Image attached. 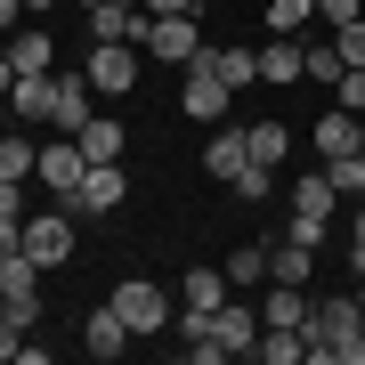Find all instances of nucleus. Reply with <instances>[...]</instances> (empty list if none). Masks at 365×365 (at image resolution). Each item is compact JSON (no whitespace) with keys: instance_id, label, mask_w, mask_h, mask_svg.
Returning a JSON list of instances; mask_svg holds the SVG:
<instances>
[{"instance_id":"1","label":"nucleus","mask_w":365,"mask_h":365,"mask_svg":"<svg viewBox=\"0 0 365 365\" xmlns=\"http://www.w3.org/2000/svg\"><path fill=\"white\" fill-rule=\"evenodd\" d=\"M114 309H122V325H130L138 341L170 333V292L155 284V276H122V284H114Z\"/></svg>"},{"instance_id":"2","label":"nucleus","mask_w":365,"mask_h":365,"mask_svg":"<svg viewBox=\"0 0 365 365\" xmlns=\"http://www.w3.org/2000/svg\"><path fill=\"white\" fill-rule=\"evenodd\" d=\"M73 244H81V227H73L66 203H57V211H25V252H33L41 268H66Z\"/></svg>"},{"instance_id":"3","label":"nucleus","mask_w":365,"mask_h":365,"mask_svg":"<svg viewBox=\"0 0 365 365\" xmlns=\"http://www.w3.org/2000/svg\"><path fill=\"white\" fill-rule=\"evenodd\" d=\"M122 203H130V179H122V163H90V170H81V187L66 195L73 220H106V211H122Z\"/></svg>"},{"instance_id":"4","label":"nucleus","mask_w":365,"mask_h":365,"mask_svg":"<svg viewBox=\"0 0 365 365\" xmlns=\"http://www.w3.org/2000/svg\"><path fill=\"white\" fill-rule=\"evenodd\" d=\"M98 114V90L90 73H49V130L57 138H81V122Z\"/></svg>"},{"instance_id":"5","label":"nucleus","mask_w":365,"mask_h":365,"mask_svg":"<svg viewBox=\"0 0 365 365\" xmlns=\"http://www.w3.org/2000/svg\"><path fill=\"white\" fill-rule=\"evenodd\" d=\"M333 203H341V195H333V179H325V170H309V179L292 187V235H300L309 252L325 244V220H333Z\"/></svg>"},{"instance_id":"6","label":"nucleus","mask_w":365,"mask_h":365,"mask_svg":"<svg viewBox=\"0 0 365 365\" xmlns=\"http://www.w3.org/2000/svg\"><path fill=\"white\" fill-rule=\"evenodd\" d=\"M203 333H211V341H220V349H227V357H252V341H260V309H252V300H244V292H227V300H220V309H211V317H203Z\"/></svg>"},{"instance_id":"7","label":"nucleus","mask_w":365,"mask_h":365,"mask_svg":"<svg viewBox=\"0 0 365 365\" xmlns=\"http://www.w3.org/2000/svg\"><path fill=\"white\" fill-rule=\"evenodd\" d=\"M81 73H90L98 98H122V90H138V49H130V41H98Z\"/></svg>"},{"instance_id":"8","label":"nucleus","mask_w":365,"mask_h":365,"mask_svg":"<svg viewBox=\"0 0 365 365\" xmlns=\"http://www.w3.org/2000/svg\"><path fill=\"white\" fill-rule=\"evenodd\" d=\"M0 292H9V309L25 317V325H41V260H33L25 244L0 252Z\"/></svg>"},{"instance_id":"9","label":"nucleus","mask_w":365,"mask_h":365,"mask_svg":"<svg viewBox=\"0 0 365 365\" xmlns=\"http://www.w3.org/2000/svg\"><path fill=\"white\" fill-rule=\"evenodd\" d=\"M203 9H187V16H146V49L163 57V66H187V57L203 49V25H195Z\"/></svg>"},{"instance_id":"10","label":"nucleus","mask_w":365,"mask_h":365,"mask_svg":"<svg viewBox=\"0 0 365 365\" xmlns=\"http://www.w3.org/2000/svg\"><path fill=\"white\" fill-rule=\"evenodd\" d=\"M33 170H41V187L66 203L73 187H81V170H90V155H81V138H41V163Z\"/></svg>"},{"instance_id":"11","label":"nucleus","mask_w":365,"mask_h":365,"mask_svg":"<svg viewBox=\"0 0 365 365\" xmlns=\"http://www.w3.org/2000/svg\"><path fill=\"white\" fill-rule=\"evenodd\" d=\"M227 98H235V90H227L211 66H187V90H179V114H187V122H220Z\"/></svg>"},{"instance_id":"12","label":"nucleus","mask_w":365,"mask_h":365,"mask_svg":"<svg viewBox=\"0 0 365 365\" xmlns=\"http://www.w3.org/2000/svg\"><path fill=\"white\" fill-rule=\"evenodd\" d=\"M130 341H138V333L122 325V309H114V300H106V309H90V317H81V349H90L98 365H106V357H122V349H130Z\"/></svg>"},{"instance_id":"13","label":"nucleus","mask_w":365,"mask_h":365,"mask_svg":"<svg viewBox=\"0 0 365 365\" xmlns=\"http://www.w3.org/2000/svg\"><path fill=\"white\" fill-rule=\"evenodd\" d=\"M90 33H98V41H130V49H146V9H138V0H106V9H90Z\"/></svg>"},{"instance_id":"14","label":"nucleus","mask_w":365,"mask_h":365,"mask_svg":"<svg viewBox=\"0 0 365 365\" xmlns=\"http://www.w3.org/2000/svg\"><path fill=\"white\" fill-rule=\"evenodd\" d=\"M349 146H365V138H357V114H349V106H333V114H317V130H309V155H317V163L349 155Z\"/></svg>"},{"instance_id":"15","label":"nucleus","mask_w":365,"mask_h":365,"mask_svg":"<svg viewBox=\"0 0 365 365\" xmlns=\"http://www.w3.org/2000/svg\"><path fill=\"white\" fill-rule=\"evenodd\" d=\"M227 292H235V284H227V268H187V276H179V309H195V317H211Z\"/></svg>"},{"instance_id":"16","label":"nucleus","mask_w":365,"mask_h":365,"mask_svg":"<svg viewBox=\"0 0 365 365\" xmlns=\"http://www.w3.org/2000/svg\"><path fill=\"white\" fill-rule=\"evenodd\" d=\"M244 163H252L244 130H211V138H203V170H211V179H220V187H227V179H235V170H244Z\"/></svg>"},{"instance_id":"17","label":"nucleus","mask_w":365,"mask_h":365,"mask_svg":"<svg viewBox=\"0 0 365 365\" xmlns=\"http://www.w3.org/2000/svg\"><path fill=\"white\" fill-rule=\"evenodd\" d=\"M309 276H317V252L300 244V235H284V244L268 252V284H309Z\"/></svg>"},{"instance_id":"18","label":"nucleus","mask_w":365,"mask_h":365,"mask_svg":"<svg viewBox=\"0 0 365 365\" xmlns=\"http://www.w3.org/2000/svg\"><path fill=\"white\" fill-rule=\"evenodd\" d=\"M9 57H16V73H49L57 66V41L41 33V25H16L9 33Z\"/></svg>"},{"instance_id":"19","label":"nucleus","mask_w":365,"mask_h":365,"mask_svg":"<svg viewBox=\"0 0 365 365\" xmlns=\"http://www.w3.org/2000/svg\"><path fill=\"white\" fill-rule=\"evenodd\" d=\"M122 146H130V130H122L114 114H90V122H81V155H90V163H122Z\"/></svg>"},{"instance_id":"20","label":"nucleus","mask_w":365,"mask_h":365,"mask_svg":"<svg viewBox=\"0 0 365 365\" xmlns=\"http://www.w3.org/2000/svg\"><path fill=\"white\" fill-rule=\"evenodd\" d=\"M260 325H300V333H309V292H300V284H268Z\"/></svg>"},{"instance_id":"21","label":"nucleus","mask_w":365,"mask_h":365,"mask_svg":"<svg viewBox=\"0 0 365 365\" xmlns=\"http://www.w3.org/2000/svg\"><path fill=\"white\" fill-rule=\"evenodd\" d=\"M260 25H268V33H284V41H309L317 0H268V9H260Z\"/></svg>"},{"instance_id":"22","label":"nucleus","mask_w":365,"mask_h":365,"mask_svg":"<svg viewBox=\"0 0 365 365\" xmlns=\"http://www.w3.org/2000/svg\"><path fill=\"white\" fill-rule=\"evenodd\" d=\"M9 114H16V122H49V73H16Z\"/></svg>"},{"instance_id":"23","label":"nucleus","mask_w":365,"mask_h":365,"mask_svg":"<svg viewBox=\"0 0 365 365\" xmlns=\"http://www.w3.org/2000/svg\"><path fill=\"white\" fill-rule=\"evenodd\" d=\"M300 49H309V41L268 33V49H260V81H300Z\"/></svg>"},{"instance_id":"24","label":"nucleus","mask_w":365,"mask_h":365,"mask_svg":"<svg viewBox=\"0 0 365 365\" xmlns=\"http://www.w3.org/2000/svg\"><path fill=\"white\" fill-rule=\"evenodd\" d=\"M341 73H349V66H341L333 41H309V49H300V81H325V90H341Z\"/></svg>"},{"instance_id":"25","label":"nucleus","mask_w":365,"mask_h":365,"mask_svg":"<svg viewBox=\"0 0 365 365\" xmlns=\"http://www.w3.org/2000/svg\"><path fill=\"white\" fill-rule=\"evenodd\" d=\"M244 146H252V163H268V170H276V163L292 155V130H284V122H252Z\"/></svg>"},{"instance_id":"26","label":"nucleus","mask_w":365,"mask_h":365,"mask_svg":"<svg viewBox=\"0 0 365 365\" xmlns=\"http://www.w3.org/2000/svg\"><path fill=\"white\" fill-rule=\"evenodd\" d=\"M333 179V195H365V146H349V155H333V163H317Z\"/></svg>"},{"instance_id":"27","label":"nucleus","mask_w":365,"mask_h":365,"mask_svg":"<svg viewBox=\"0 0 365 365\" xmlns=\"http://www.w3.org/2000/svg\"><path fill=\"white\" fill-rule=\"evenodd\" d=\"M227 187H235V203H268V195H276V170H268V163H244Z\"/></svg>"},{"instance_id":"28","label":"nucleus","mask_w":365,"mask_h":365,"mask_svg":"<svg viewBox=\"0 0 365 365\" xmlns=\"http://www.w3.org/2000/svg\"><path fill=\"white\" fill-rule=\"evenodd\" d=\"M227 284H235V292L268 284V252H260V244H244V252H235V260H227Z\"/></svg>"},{"instance_id":"29","label":"nucleus","mask_w":365,"mask_h":365,"mask_svg":"<svg viewBox=\"0 0 365 365\" xmlns=\"http://www.w3.org/2000/svg\"><path fill=\"white\" fill-rule=\"evenodd\" d=\"M220 81H227V90L260 81V49H244V41H235V49H220Z\"/></svg>"},{"instance_id":"30","label":"nucleus","mask_w":365,"mask_h":365,"mask_svg":"<svg viewBox=\"0 0 365 365\" xmlns=\"http://www.w3.org/2000/svg\"><path fill=\"white\" fill-rule=\"evenodd\" d=\"M33 163H41L33 138H0V179H33Z\"/></svg>"},{"instance_id":"31","label":"nucleus","mask_w":365,"mask_h":365,"mask_svg":"<svg viewBox=\"0 0 365 365\" xmlns=\"http://www.w3.org/2000/svg\"><path fill=\"white\" fill-rule=\"evenodd\" d=\"M333 49H341V66H365V16H349V25H333Z\"/></svg>"},{"instance_id":"32","label":"nucleus","mask_w":365,"mask_h":365,"mask_svg":"<svg viewBox=\"0 0 365 365\" xmlns=\"http://www.w3.org/2000/svg\"><path fill=\"white\" fill-rule=\"evenodd\" d=\"M333 106H349V114H365V66H349V73H341V90H333Z\"/></svg>"},{"instance_id":"33","label":"nucleus","mask_w":365,"mask_h":365,"mask_svg":"<svg viewBox=\"0 0 365 365\" xmlns=\"http://www.w3.org/2000/svg\"><path fill=\"white\" fill-rule=\"evenodd\" d=\"M25 333H33V325H25V317H16V309H9V317H0V365H9L16 349H25Z\"/></svg>"},{"instance_id":"34","label":"nucleus","mask_w":365,"mask_h":365,"mask_svg":"<svg viewBox=\"0 0 365 365\" xmlns=\"http://www.w3.org/2000/svg\"><path fill=\"white\" fill-rule=\"evenodd\" d=\"M349 16H365V0H317V25H349Z\"/></svg>"},{"instance_id":"35","label":"nucleus","mask_w":365,"mask_h":365,"mask_svg":"<svg viewBox=\"0 0 365 365\" xmlns=\"http://www.w3.org/2000/svg\"><path fill=\"white\" fill-rule=\"evenodd\" d=\"M0 211H16V220H25V179H0Z\"/></svg>"},{"instance_id":"36","label":"nucleus","mask_w":365,"mask_h":365,"mask_svg":"<svg viewBox=\"0 0 365 365\" xmlns=\"http://www.w3.org/2000/svg\"><path fill=\"white\" fill-rule=\"evenodd\" d=\"M25 244V220H16V211H0V252H16Z\"/></svg>"},{"instance_id":"37","label":"nucleus","mask_w":365,"mask_h":365,"mask_svg":"<svg viewBox=\"0 0 365 365\" xmlns=\"http://www.w3.org/2000/svg\"><path fill=\"white\" fill-rule=\"evenodd\" d=\"M16 25H25V0H0V41H9Z\"/></svg>"},{"instance_id":"38","label":"nucleus","mask_w":365,"mask_h":365,"mask_svg":"<svg viewBox=\"0 0 365 365\" xmlns=\"http://www.w3.org/2000/svg\"><path fill=\"white\" fill-rule=\"evenodd\" d=\"M138 9H146V16H187L195 0H138Z\"/></svg>"},{"instance_id":"39","label":"nucleus","mask_w":365,"mask_h":365,"mask_svg":"<svg viewBox=\"0 0 365 365\" xmlns=\"http://www.w3.org/2000/svg\"><path fill=\"white\" fill-rule=\"evenodd\" d=\"M9 90H16V57L0 49V106H9Z\"/></svg>"},{"instance_id":"40","label":"nucleus","mask_w":365,"mask_h":365,"mask_svg":"<svg viewBox=\"0 0 365 365\" xmlns=\"http://www.w3.org/2000/svg\"><path fill=\"white\" fill-rule=\"evenodd\" d=\"M349 252H365V211H357V227H349Z\"/></svg>"},{"instance_id":"41","label":"nucleus","mask_w":365,"mask_h":365,"mask_svg":"<svg viewBox=\"0 0 365 365\" xmlns=\"http://www.w3.org/2000/svg\"><path fill=\"white\" fill-rule=\"evenodd\" d=\"M25 16H49V0H25Z\"/></svg>"},{"instance_id":"42","label":"nucleus","mask_w":365,"mask_h":365,"mask_svg":"<svg viewBox=\"0 0 365 365\" xmlns=\"http://www.w3.org/2000/svg\"><path fill=\"white\" fill-rule=\"evenodd\" d=\"M81 9H106V0H81Z\"/></svg>"},{"instance_id":"43","label":"nucleus","mask_w":365,"mask_h":365,"mask_svg":"<svg viewBox=\"0 0 365 365\" xmlns=\"http://www.w3.org/2000/svg\"><path fill=\"white\" fill-rule=\"evenodd\" d=\"M0 317H9V292H0Z\"/></svg>"},{"instance_id":"44","label":"nucleus","mask_w":365,"mask_h":365,"mask_svg":"<svg viewBox=\"0 0 365 365\" xmlns=\"http://www.w3.org/2000/svg\"><path fill=\"white\" fill-rule=\"evenodd\" d=\"M357 138H365V114H357Z\"/></svg>"},{"instance_id":"45","label":"nucleus","mask_w":365,"mask_h":365,"mask_svg":"<svg viewBox=\"0 0 365 365\" xmlns=\"http://www.w3.org/2000/svg\"><path fill=\"white\" fill-rule=\"evenodd\" d=\"M357 276H365V252H357Z\"/></svg>"},{"instance_id":"46","label":"nucleus","mask_w":365,"mask_h":365,"mask_svg":"<svg viewBox=\"0 0 365 365\" xmlns=\"http://www.w3.org/2000/svg\"><path fill=\"white\" fill-rule=\"evenodd\" d=\"M252 9H268V0H252Z\"/></svg>"},{"instance_id":"47","label":"nucleus","mask_w":365,"mask_h":365,"mask_svg":"<svg viewBox=\"0 0 365 365\" xmlns=\"http://www.w3.org/2000/svg\"><path fill=\"white\" fill-rule=\"evenodd\" d=\"M195 9H211V0H195Z\"/></svg>"},{"instance_id":"48","label":"nucleus","mask_w":365,"mask_h":365,"mask_svg":"<svg viewBox=\"0 0 365 365\" xmlns=\"http://www.w3.org/2000/svg\"><path fill=\"white\" fill-rule=\"evenodd\" d=\"M357 309H365V292H357Z\"/></svg>"}]
</instances>
